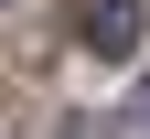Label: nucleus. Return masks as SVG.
I'll return each instance as SVG.
<instances>
[{
  "label": "nucleus",
  "mask_w": 150,
  "mask_h": 139,
  "mask_svg": "<svg viewBox=\"0 0 150 139\" xmlns=\"http://www.w3.org/2000/svg\"><path fill=\"white\" fill-rule=\"evenodd\" d=\"M129 118H139V139H150V75H139V107H129Z\"/></svg>",
  "instance_id": "nucleus-2"
},
{
  "label": "nucleus",
  "mask_w": 150,
  "mask_h": 139,
  "mask_svg": "<svg viewBox=\"0 0 150 139\" xmlns=\"http://www.w3.org/2000/svg\"><path fill=\"white\" fill-rule=\"evenodd\" d=\"M75 43L97 64H129L139 54V0H75Z\"/></svg>",
  "instance_id": "nucleus-1"
}]
</instances>
